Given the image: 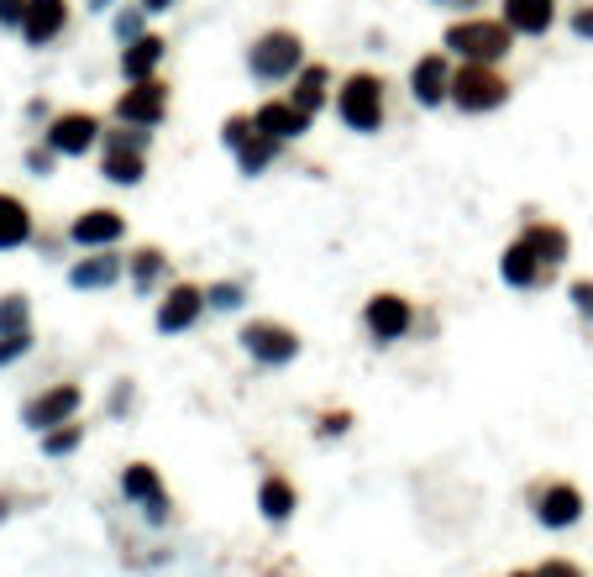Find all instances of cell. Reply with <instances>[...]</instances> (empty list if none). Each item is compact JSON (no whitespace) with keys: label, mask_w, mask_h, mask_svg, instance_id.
I'll return each mask as SVG.
<instances>
[{"label":"cell","mask_w":593,"mask_h":577,"mask_svg":"<svg viewBox=\"0 0 593 577\" xmlns=\"http://www.w3.org/2000/svg\"><path fill=\"white\" fill-rule=\"evenodd\" d=\"M441 48L452 53L457 63H504L514 48V32L504 17H462L441 32Z\"/></svg>","instance_id":"cell-1"},{"label":"cell","mask_w":593,"mask_h":577,"mask_svg":"<svg viewBox=\"0 0 593 577\" xmlns=\"http://www.w3.org/2000/svg\"><path fill=\"white\" fill-rule=\"evenodd\" d=\"M384 90H389V84L378 80L374 69H352V74L337 84V100H331V105H337V121L347 126V132H357V137L384 132V121H389Z\"/></svg>","instance_id":"cell-2"},{"label":"cell","mask_w":593,"mask_h":577,"mask_svg":"<svg viewBox=\"0 0 593 577\" xmlns=\"http://www.w3.org/2000/svg\"><path fill=\"white\" fill-rule=\"evenodd\" d=\"M305 63H310L305 59V38H299L295 27H268L247 48V74L257 84H289Z\"/></svg>","instance_id":"cell-3"},{"label":"cell","mask_w":593,"mask_h":577,"mask_svg":"<svg viewBox=\"0 0 593 577\" xmlns=\"http://www.w3.org/2000/svg\"><path fill=\"white\" fill-rule=\"evenodd\" d=\"M147 142L153 132H142V126H121V132H105L100 137V174L111 184H142L147 179Z\"/></svg>","instance_id":"cell-4"},{"label":"cell","mask_w":593,"mask_h":577,"mask_svg":"<svg viewBox=\"0 0 593 577\" xmlns=\"http://www.w3.org/2000/svg\"><path fill=\"white\" fill-rule=\"evenodd\" d=\"M510 100V80L499 74L494 63H462L452 74V105L462 116H489Z\"/></svg>","instance_id":"cell-5"},{"label":"cell","mask_w":593,"mask_h":577,"mask_svg":"<svg viewBox=\"0 0 593 577\" xmlns=\"http://www.w3.org/2000/svg\"><path fill=\"white\" fill-rule=\"evenodd\" d=\"M237 341H242V352L253 362H263V368H289V362L299 358V347H305L295 326H284V320H274V316L247 320Z\"/></svg>","instance_id":"cell-6"},{"label":"cell","mask_w":593,"mask_h":577,"mask_svg":"<svg viewBox=\"0 0 593 577\" xmlns=\"http://www.w3.org/2000/svg\"><path fill=\"white\" fill-rule=\"evenodd\" d=\"M221 142L232 147V158H237V168L247 174V179L268 174V168H274V158H278V142L257 132V126H253V111L226 116V126H221Z\"/></svg>","instance_id":"cell-7"},{"label":"cell","mask_w":593,"mask_h":577,"mask_svg":"<svg viewBox=\"0 0 593 577\" xmlns=\"http://www.w3.org/2000/svg\"><path fill=\"white\" fill-rule=\"evenodd\" d=\"M362 331H368L378 347H395V341H405L416 331V305L405 295H395V289H384V295H374L362 305Z\"/></svg>","instance_id":"cell-8"},{"label":"cell","mask_w":593,"mask_h":577,"mask_svg":"<svg viewBox=\"0 0 593 577\" xmlns=\"http://www.w3.org/2000/svg\"><path fill=\"white\" fill-rule=\"evenodd\" d=\"M205 284H190V279H178L168 284L159 295V310H153V326H159L163 337H184V331H195L200 316H205Z\"/></svg>","instance_id":"cell-9"},{"label":"cell","mask_w":593,"mask_h":577,"mask_svg":"<svg viewBox=\"0 0 593 577\" xmlns=\"http://www.w3.org/2000/svg\"><path fill=\"white\" fill-rule=\"evenodd\" d=\"M84 410V389L80 383H53V389H42L21 404V425H32V431H53V425H69V420H80Z\"/></svg>","instance_id":"cell-10"},{"label":"cell","mask_w":593,"mask_h":577,"mask_svg":"<svg viewBox=\"0 0 593 577\" xmlns=\"http://www.w3.org/2000/svg\"><path fill=\"white\" fill-rule=\"evenodd\" d=\"M168 84L163 80H137L116 95V121L121 126H142V132H159L163 116H168Z\"/></svg>","instance_id":"cell-11"},{"label":"cell","mask_w":593,"mask_h":577,"mask_svg":"<svg viewBox=\"0 0 593 577\" xmlns=\"http://www.w3.org/2000/svg\"><path fill=\"white\" fill-rule=\"evenodd\" d=\"M48 147L59 153V158H84V153H95L100 137H105V126H100L95 111H59V116L48 121Z\"/></svg>","instance_id":"cell-12"},{"label":"cell","mask_w":593,"mask_h":577,"mask_svg":"<svg viewBox=\"0 0 593 577\" xmlns=\"http://www.w3.org/2000/svg\"><path fill=\"white\" fill-rule=\"evenodd\" d=\"M535 519L546 525V530H568V525H577L583 519V509H589V498H583V488L568 478H552V483H535Z\"/></svg>","instance_id":"cell-13"},{"label":"cell","mask_w":593,"mask_h":577,"mask_svg":"<svg viewBox=\"0 0 593 577\" xmlns=\"http://www.w3.org/2000/svg\"><path fill=\"white\" fill-rule=\"evenodd\" d=\"M121 494H126V504H137L142 515L153 519V525H163L168 519V488H163V478H159V467L153 462H126L121 467Z\"/></svg>","instance_id":"cell-14"},{"label":"cell","mask_w":593,"mask_h":577,"mask_svg":"<svg viewBox=\"0 0 593 577\" xmlns=\"http://www.w3.org/2000/svg\"><path fill=\"white\" fill-rule=\"evenodd\" d=\"M452 74H457V63L452 53H426V59L410 63V100L416 105H447L452 100Z\"/></svg>","instance_id":"cell-15"},{"label":"cell","mask_w":593,"mask_h":577,"mask_svg":"<svg viewBox=\"0 0 593 577\" xmlns=\"http://www.w3.org/2000/svg\"><path fill=\"white\" fill-rule=\"evenodd\" d=\"M126 237V216L111 210V205H95V210H80L69 220V241L84 247V253H100V247H116Z\"/></svg>","instance_id":"cell-16"},{"label":"cell","mask_w":593,"mask_h":577,"mask_svg":"<svg viewBox=\"0 0 593 577\" xmlns=\"http://www.w3.org/2000/svg\"><path fill=\"white\" fill-rule=\"evenodd\" d=\"M520 241L531 247L535 258L546 262V274L556 279V268L573 258V237H568V226L562 220H546V216H531L525 226H520Z\"/></svg>","instance_id":"cell-17"},{"label":"cell","mask_w":593,"mask_h":577,"mask_svg":"<svg viewBox=\"0 0 593 577\" xmlns=\"http://www.w3.org/2000/svg\"><path fill=\"white\" fill-rule=\"evenodd\" d=\"M310 121H316V116H305V111H299L289 95L263 100V105L253 111V126L263 132V137H274L278 147H284V142H299V137H305V132H310Z\"/></svg>","instance_id":"cell-18"},{"label":"cell","mask_w":593,"mask_h":577,"mask_svg":"<svg viewBox=\"0 0 593 577\" xmlns=\"http://www.w3.org/2000/svg\"><path fill=\"white\" fill-rule=\"evenodd\" d=\"M499 279L510 284V289H520V295H535V289H546L552 284V274H546V262L535 258L525 241L514 237L504 253H499Z\"/></svg>","instance_id":"cell-19"},{"label":"cell","mask_w":593,"mask_h":577,"mask_svg":"<svg viewBox=\"0 0 593 577\" xmlns=\"http://www.w3.org/2000/svg\"><path fill=\"white\" fill-rule=\"evenodd\" d=\"M63 27H69V0H32L27 21H21V42L27 48H48V42L63 38Z\"/></svg>","instance_id":"cell-20"},{"label":"cell","mask_w":593,"mask_h":577,"mask_svg":"<svg viewBox=\"0 0 593 577\" xmlns=\"http://www.w3.org/2000/svg\"><path fill=\"white\" fill-rule=\"evenodd\" d=\"M121 279H126V258H121L116 247H100V253H90V258H80L69 268L74 289H116Z\"/></svg>","instance_id":"cell-21"},{"label":"cell","mask_w":593,"mask_h":577,"mask_svg":"<svg viewBox=\"0 0 593 577\" xmlns=\"http://www.w3.org/2000/svg\"><path fill=\"white\" fill-rule=\"evenodd\" d=\"M289 84H295V90H289V100H295L305 116H320V111L337 100V80H331V69H326V63H305Z\"/></svg>","instance_id":"cell-22"},{"label":"cell","mask_w":593,"mask_h":577,"mask_svg":"<svg viewBox=\"0 0 593 577\" xmlns=\"http://www.w3.org/2000/svg\"><path fill=\"white\" fill-rule=\"evenodd\" d=\"M504 11L499 17L510 21L514 38H546L556 27V0H499Z\"/></svg>","instance_id":"cell-23"},{"label":"cell","mask_w":593,"mask_h":577,"mask_svg":"<svg viewBox=\"0 0 593 577\" xmlns=\"http://www.w3.org/2000/svg\"><path fill=\"white\" fill-rule=\"evenodd\" d=\"M163 59H168V42H163L159 32H147V38L126 42V48H121V80H126V84H137V80H159Z\"/></svg>","instance_id":"cell-24"},{"label":"cell","mask_w":593,"mask_h":577,"mask_svg":"<svg viewBox=\"0 0 593 577\" xmlns=\"http://www.w3.org/2000/svg\"><path fill=\"white\" fill-rule=\"evenodd\" d=\"M126 279H132V289H137L142 299L163 295V289H168V253H163V247H137V253H126Z\"/></svg>","instance_id":"cell-25"},{"label":"cell","mask_w":593,"mask_h":577,"mask_svg":"<svg viewBox=\"0 0 593 577\" xmlns=\"http://www.w3.org/2000/svg\"><path fill=\"white\" fill-rule=\"evenodd\" d=\"M32 231H38V226H32L27 199L0 189V253H17V247H27V241H32Z\"/></svg>","instance_id":"cell-26"},{"label":"cell","mask_w":593,"mask_h":577,"mask_svg":"<svg viewBox=\"0 0 593 577\" xmlns=\"http://www.w3.org/2000/svg\"><path fill=\"white\" fill-rule=\"evenodd\" d=\"M257 509H263V519H274V525H284V519L299 509V494L295 483L284 478V473H268V478L257 483Z\"/></svg>","instance_id":"cell-27"},{"label":"cell","mask_w":593,"mask_h":577,"mask_svg":"<svg viewBox=\"0 0 593 577\" xmlns=\"http://www.w3.org/2000/svg\"><path fill=\"white\" fill-rule=\"evenodd\" d=\"M84 446V425L80 420H69V425H53V431H42V457H74Z\"/></svg>","instance_id":"cell-28"},{"label":"cell","mask_w":593,"mask_h":577,"mask_svg":"<svg viewBox=\"0 0 593 577\" xmlns=\"http://www.w3.org/2000/svg\"><path fill=\"white\" fill-rule=\"evenodd\" d=\"M17 331H32V305H27V295H6L0 299V337H17Z\"/></svg>","instance_id":"cell-29"},{"label":"cell","mask_w":593,"mask_h":577,"mask_svg":"<svg viewBox=\"0 0 593 577\" xmlns=\"http://www.w3.org/2000/svg\"><path fill=\"white\" fill-rule=\"evenodd\" d=\"M205 299H211V310H242L247 284H242V279H216L211 289H205Z\"/></svg>","instance_id":"cell-30"},{"label":"cell","mask_w":593,"mask_h":577,"mask_svg":"<svg viewBox=\"0 0 593 577\" xmlns=\"http://www.w3.org/2000/svg\"><path fill=\"white\" fill-rule=\"evenodd\" d=\"M111 27H116V38H121V42H137V38H147V11L121 0V11H116V21H111Z\"/></svg>","instance_id":"cell-31"},{"label":"cell","mask_w":593,"mask_h":577,"mask_svg":"<svg viewBox=\"0 0 593 577\" xmlns=\"http://www.w3.org/2000/svg\"><path fill=\"white\" fill-rule=\"evenodd\" d=\"M352 431V410H326V415L316 420V436L331 441V436H347Z\"/></svg>","instance_id":"cell-32"},{"label":"cell","mask_w":593,"mask_h":577,"mask_svg":"<svg viewBox=\"0 0 593 577\" xmlns=\"http://www.w3.org/2000/svg\"><path fill=\"white\" fill-rule=\"evenodd\" d=\"M32 352V331H17V337H0V368H11L17 358Z\"/></svg>","instance_id":"cell-33"},{"label":"cell","mask_w":593,"mask_h":577,"mask_svg":"<svg viewBox=\"0 0 593 577\" xmlns=\"http://www.w3.org/2000/svg\"><path fill=\"white\" fill-rule=\"evenodd\" d=\"M568 299H573V310L593 326V279H573L568 284Z\"/></svg>","instance_id":"cell-34"},{"label":"cell","mask_w":593,"mask_h":577,"mask_svg":"<svg viewBox=\"0 0 593 577\" xmlns=\"http://www.w3.org/2000/svg\"><path fill=\"white\" fill-rule=\"evenodd\" d=\"M568 27H573V38L593 42V0H589V6H573V17H568Z\"/></svg>","instance_id":"cell-35"},{"label":"cell","mask_w":593,"mask_h":577,"mask_svg":"<svg viewBox=\"0 0 593 577\" xmlns=\"http://www.w3.org/2000/svg\"><path fill=\"white\" fill-rule=\"evenodd\" d=\"M535 577H583V567L568 561V557H552V561H541V567H535Z\"/></svg>","instance_id":"cell-36"},{"label":"cell","mask_w":593,"mask_h":577,"mask_svg":"<svg viewBox=\"0 0 593 577\" xmlns=\"http://www.w3.org/2000/svg\"><path fill=\"white\" fill-rule=\"evenodd\" d=\"M53 163H59L53 147H27V168H32V174H53Z\"/></svg>","instance_id":"cell-37"},{"label":"cell","mask_w":593,"mask_h":577,"mask_svg":"<svg viewBox=\"0 0 593 577\" xmlns=\"http://www.w3.org/2000/svg\"><path fill=\"white\" fill-rule=\"evenodd\" d=\"M27 6H32V0H0V27H17V32H21V21H27Z\"/></svg>","instance_id":"cell-38"},{"label":"cell","mask_w":593,"mask_h":577,"mask_svg":"<svg viewBox=\"0 0 593 577\" xmlns=\"http://www.w3.org/2000/svg\"><path fill=\"white\" fill-rule=\"evenodd\" d=\"M111 410H116V415H121V410H132V383H126V379H121V389L111 394Z\"/></svg>","instance_id":"cell-39"},{"label":"cell","mask_w":593,"mask_h":577,"mask_svg":"<svg viewBox=\"0 0 593 577\" xmlns=\"http://www.w3.org/2000/svg\"><path fill=\"white\" fill-rule=\"evenodd\" d=\"M142 11H147V17H163V11H174L178 0H137Z\"/></svg>","instance_id":"cell-40"},{"label":"cell","mask_w":593,"mask_h":577,"mask_svg":"<svg viewBox=\"0 0 593 577\" xmlns=\"http://www.w3.org/2000/svg\"><path fill=\"white\" fill-rule=\"evenodd\" d=\"M84 6H90V11H111L116 0H84Z\"/></svg>","instance_id":"cell-41"},{"label":"cell","mask_w":593,"mask_h":577,"mask_svg":"<svg viewBox=\"0 0 593 577\" xmlns=\"http://www.w3.org/2000/svg\"><path fill=\"white\" fill-rule=\"evenodd\" d=\"M436 6H473V0H436Z\"/></svg>","instance_id":"cell-42"},{"label":"cell","mask_w":593,"mask_h":577,"mask_svg":"<svg viewBox=\"0 0 593 577\" xmlns=\"http://www.w3.org/2000/svg\"><path fill=\"white\" fill-rule=\"evenodd\" d=\"M510 577H535V573H510Z\"/></svg>","instance_id":"cell-43"}]
</instances>
